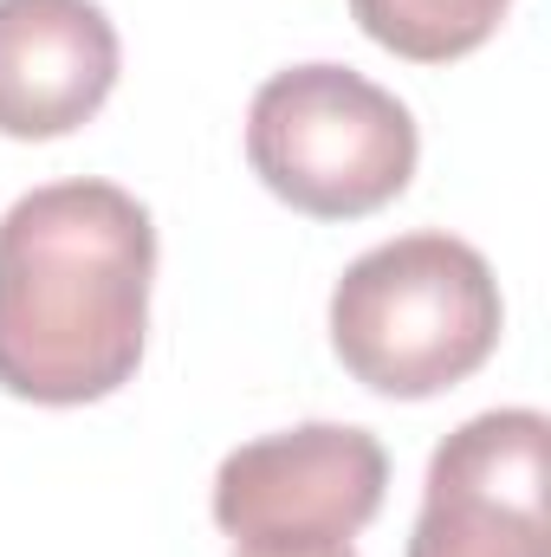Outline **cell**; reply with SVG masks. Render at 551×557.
I'll use <instances>...</instances> for the list:
<instances>
[{"instance_id":"1","label":"cell","mask_w":551,"mask_h":557,"mask_svg":"<svg viewBox=\"0 0 551 557\" xmlns=\"http://www.w3.org/2000/svg\"><path fill=\"white\" fill-rule=\"evenodd\" d=\"M156 227L118 182H46L0 214V389L39 409L118 396L149 337Z\"/></svg>"},{"instance_id":"2","label":"cell","mask_w":551,"mask_h":557,"mask_svg":"<svg viewBox=\"0 0 551 557\" xmlns=\"http://www.w3.org/2000/svg\"><path fill=\"white\" fill-rule=\"evenodd\" d=\"M506 331L500 278L454 234H403L351 260L331 292L338 363L390 403H428L467 383Z\"/></svg>"},{"instance_id":"3","label":"cell","mask_w":551,"mask_h":557,"mask_svg":"<svg viewBox=\"0 0 551 557\" xmlns=\"http://www.w3.org/2000/svg\"><path fill=\"white\" fill-rule=\"evenodd\" d=\"M409 104L351 65L273 72L247 104V162L285 208L311 221H364L415 175Z\"/></svg>"},{"instance_id":"4","label":"cell","mask_w":551,"mask_h":557,"mask_svg":"<svg viewBox=\"0 0 551 557\" xmlns=\"http://www.w3.org/2000/svg\"><path fill=\"white\" fill-rule=\"evenodd\" d=\"M390 493V454L370 428L305 421L234 447L215 473V525L241 552L351 545Z\"/></svg>"},{"instance_id":"5","label":"cell","mask_w":551,"mask_h":557,"mask_svg":"<svg viewBox=\"0 0 551 557\" xmlns=\"http://www.w3.org/2000/svg\"><path fill=\"white\" fill-rule=\"evenodd\" d=\"M551 421L487 409L461 421L421 480L409 557H551Z\"/></svg>"},{"instance_id":"6","label":"cell","mask_w":551,"mask_h":557,"mask_svg":"<svg viewBox=\"0 0 551 557\" xmlns=\"http://www.w3.org/2000/svg\"><path fill=\"white\" fill-rule=\"evenodd\" d=\"M124 46L98 0H0V137L52 143L85 131Z\"/></svg>"},{"instance_id":"7","label":"cell","mask_w":551,"mask_h":557,"mask_svg":"<svg viewBox=\"0 0 551 557\" xmlns=\"http://www.w3.org/2000/svg\"><path fill=\"white\" fill-rule=\"evenodd\" d=\"M513 0H351V20L409 65H454L480 52Z\"/></svg>"},{"instance_id":"8","label":"cell","mask_w":551,"mask_h":557,"mask_svg":"<svg viewBox=\"0 0 551 557\" xmlns=\"http://www.w3.org/2000/svg\"><path fill=\"white\" fill-rule=\"evenodd\" d=\"M234 557H357L351 545H318V552H234Z\"/></svg>"}]
</instances>
